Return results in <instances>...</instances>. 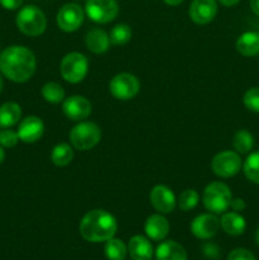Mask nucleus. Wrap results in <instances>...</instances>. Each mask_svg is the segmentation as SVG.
Wrapping results in <instances>:
<instances>
[{
  "instance_id": "obj_15",
  "label": "nucleus",
  "mask_w": 259,
  "mask_h": 260,
  "mask_svg": "<svg viewBox=\"0 0 259 260\" xmlns=\"http://www.w3.org/2000/svg\"><path fill=\"white\" fill-rule=\"evenodd\" d=\"M18 136L20 141L25 144H33L41 140L45 132V124L40 117L28 116L19 123L18 127Z\"/></svg>"
},
{
  "instance_id": "obj_27",
  "label": "nucleus",
  "mask_w": 259,
  "mask_h": 260,
  "mask_svg": "<svg viewBox=\"0 0 259 260\" xmlns=\"http://www.w3.org/2000/svg\"><path fill=\"white\" fill-rule=\"evenodd\" d=\"M243 172L251 183L259 184V150L246 157L243 164Z\"/></svg>"
},
{
  "instance_id": "obj_19",
  "label": "nucleus",
  "mask_w": 259,
  "mask_h": 260,
  "mask_svg": "<svg viewBox=\"0 0 259 260\" xmlns=\"http://www.w3.org/2000/svg\"><path fill=\"white\" fill-rule=\"evenodd\" d=\"M156 260H187V251L174 240L163 241L155 251Z\"/></svg>"
},
{
  "instance_id": "obj_12",
  "label": "nucleus",
  "mask_w": 259,
  "mask_h": 260,
  "mask_svg": "<svg viewBox=\"0 0 259 260\" xmlns=\"http://www.w3.org/2000/svg\"><path fill=\"white\" fill-rule=\"evenodd\" d=\"M220 220L215 216V213H202L197 216L190 223V231L193 235L201 240H207L213 238L220 230Z\"/></svg>"
},
{
  "instance_id": "obj_28",
  "label": "nucleus",
  "mask_w": 259,
  "mask_h": 260,
  "mask_svg": "<svg viewBox=\"0 0 259 260\" xmlns=\"http://www.w3.org/2000/svg\"><path fill=\"white\" fill-rule=\"evenodd\" d=\"M132 37V29L130 25L124 24V23H119V24L114 25L112 28L111 33H109V41L112 45L121 46L128 42Z\"/></svg>"
},
{
  "instance_id": "obj_26",
  "label": "nucleus",
  "mask_w": 259,
  "mask_h": 260,
  "mask_svg": "<svg viewBox=\"0 0 259 260\" xmlns=\"http://www.w3.org/2000/svg\"><path fill=\"white\" fill-rule=\"evenodd\" d=\"M41 93H42L43 99L46 102H48V103L58 104L61 102H63V99H65V89L58 83H55V81L46 83L42 86Z\"/></svg>"
},
{
  "instance_id": "obj_30",
  "label": "nucleus",
  "mask_w": 259,
  "mask_h": 260,
  "mask_svg": "<svg viewBox=\"0 0 259 260\" xmlns=\"http://www.w3.org/2000/svg\"><path fill=\"white\" fill-rule=\"evenodd\" d=\"M243 103L246 108L254 113H259V88H250L243 96Z\"/></svg>"
},
{
  "instance_id": "obj_11",
  "label": "nucleus",
  "mask_w": 259,
  "mask_h": 260,
  "mask_svg": "<svg viewBox=\"0 0 259 260\" xmlns=\"http://www.w3.org/2000/svg\"><path fill=\"white\" fill-rule=\"evenodd\" d=\"M62 112L71 121L81 122L90 116L91 104L85 96L71 95L69 98L63 99Z\"/></svg>"
},
{
  "instance_id": "obj_13",
  "label": "nucleus",
  "mask_w": 259,
  "mask_h": 260,
  "mask_svg": "<svg viewBox=\"0 0 259 260\" xmlns=\"http://www.w3.org/2000/svg\"><path fill=\"white\" fill-rule=\"evenodd\" d=\"M189 18L197 24H208L217 14L216 0H192L188 10Z\"/></svg>"
},
{
  "instance_id": "obj_31",
  "label": "nucleus",
  "mask_w": 259,
  "mask_h": 260,
  "mask_svg": "<svg viewBox=\"0 0 259 260\" xmlns=\"http://www.w3.org/2000/svg\"><path fill=\"white\" fill-rule=\"evenodd\" d=\"M19 141V136H18V132L13 131V129L5 128L3 131H0V145L3 147H14L15 145Z\"/></svg>"
},
{
  "instance_id": "obj_22",
  "label": "nucleus",
  "mask_w": 259,
  "mask_h": 260,
  "mask_svg": "<svg viewBox=\"0 0 259 260\" xmlns=\"http://www.w3.org/2000/svg\"><path fill=\"white\" fill-rule=\"evenodd\" d=\"M22 108L15 102H7L0 106V128H10L20 121Z\"/></svg>"
},
{
  "instance_id": "obj_41",
  "label": "nucleus",
  "mask_w": 259,
  "mask_h": 260,
  "mask_svg": "<svg viewBox=\"0 0 259 260\" xmlns=\"http://www.w3.org/2000/svg\"><path fill=\"white\" fill-rule=\"evenodd\" d=\"M255 243L259 245V228H258V230L255 231Z\"/></svg>"
},
{
  "instance_id": "obj_29",
  "label": "nucleus",
  "mask_w": 259,
  "mask_h": 260,
  "mask_svg": "<svg viewBox=\"0 0 259 260\" xmlns=\"http://www.w3.org/2000/svg\"><path fill=\"white\" fill-rule=\"evenodd\" d=\"M178 207L184 212L196 208V206L200 202V194L195 189H185L179 194L177 200Z\"/></svg>"
},
{
  "instance_id": "obj_39",
  "label": "nucleus",
  "mask_w": 259,
  "mask_h": 260,
  "mask_svg": "<svg viewBox=\"0 0 259 260\" xmlns=\"http://www.w3.org/2000/svg\"><path fill=\"white\" fill-rule=\"evenodd\" d=\"M4 159H5V151H4V149H3L2 145H0V164L4 161Z\"/></svg>"
},
{
  "instance_id": "obj_3",
  "label": "nucleus",
  "mask_w": 259,
  "mask_h": 260,
  "mask_svg": "<svg viewBox=\"0 0 259 260\" xmlns=\"http://www.w3.org/2000/svg\"><path fill=\"white\" fill-rule=\"evenodd\" d=\"M233 194L229 188L222 182H212L205 188L202 196V202L206 210L215 215L225 213L230 208Z\"/></svg>"
},
{
  "instance_id": "obj_8",
  "label": "nucleus",
  "mask_w": 259,
  "mask_h": 260,
  "mask_svg": "<svg viewBox=\"0 0 259 260\" xmlns=\"http://www.w3.org/2000/svg\"><path fill=\"white\" fill-rule=\"evenodd\" d=\"M140 86L139 79L130 73L117 74L109 81V91L119 101H130L135 98L139 94Z\"/></svg>"
},
{
  "instance_id": "obj_23",
  "label": "nucleus",
  "mask_w": 259,
  "mask_h": 260,
  "mask_svg": "<svg viewBox=\"0 0 259 260\" xmlns=\"http://www.w3.org/2000/svg\"><path fill=\"white\" fill-rule=\"evenodd\" d=\"M74 159V150L69 144H58L51 151V160L56 167H68Z\"/></svg>"
},
{
  "instance_id": "obj_2",
  "label": "nucleus",
  "mask_w": 259,
  "mask_h": 260,
  "mask_svg": "<svg viewBox=\"0 0 259 260\" xmlns=\"http://www.w3.org/2000/svg\"><path fill=\"white\" fill-rule=\"evenodd\" d=\"M79 231L83 239L89 243H103L116 235L117 221L107 211L91 210L81 218Z\"/></svg>"
},
{
  "instance_id": "obj_1",
  "label": "nucleus",
  "mask_w": 259,
  "mask_h": 260,
  "mask_svg": "<svg viewBox=\"0 0 259 260\" xmlns=\"http://www.w3.org/2000/svg\"><path fill=\"white\" fill-rule=\"evenodd\" d=\"M36 56L24 46H9L0 53V73L14 83H25L36 71Z\"/></svg>"
},
{
  "instance_id": "obj_34",
  "label": "nucleus",
  "mask_w": 259,
  "mask_h": 260,
  "mask_svg": "<svg viewBox=\"0 0 259 260\" xmlns=\"http://www.w3.org/2000/svg\"><path fill=\"white\" fill-rule=\"evenodd\" d=\"M203 253H205L208 258H217L218 248L215 244H206V245L203 246Z\"/></svg>"
},
{
  "instance_id": "obj_35",
  "label": "nucleus",
  "mask_w": 259,
  "mask_h": 260,
  "mask_svg": "<svg viewBox=\"0 0 259 260\" xmlns=\"http://www.w3.org/2000/svg\"><path fill=\"white\" fill-rule=\"evenodd\" d=\"M230 207L233 208L235 212H240V211H243L244 208H245V202H244V200H241V198H235V200L233 198Z\"/></svg>"
},
{
  "instance_id": "obj_25",
  "label": "nucleus",
  "mask_w": 259,
  "mask_h": 260,
  "mask_svg": "<svg viewBox=\"0 0 259 260\" xmlns=\"http://www.w3.org/2000/svg\"><path fill=\"white\" fill-rule=\"evenodd\" d=\"M233 147L238 154H248L254 147V137L246 129H239L233 139Z\"/></svg>"
},
{
  "instance_id": "obj_18",
  "label": "nucleus",
  "mask_w": 259,
  "mask_h": 260,
  "mask_svg": "<svg viewBox=\"0 0 259 260\" xmlns=\"http://www.w3.org/2000/svg\"><path fill=\"white\" fill-rule=\"evenodd\" d=\"M84 42L90 52L99 55V53H104L108 51L111 41H109V36L106 30L101 29V28H93L86 32Z\"/></svg>"
},
{
  "instance_id": "obj_7",
  "label": "nucleus",
  "mask_w": 259,
  "mask_h": 260,
  "mask_svg": "<svg viewBox=\"0 0 259 260\" xmlns=\"http://www.w3.org/2000/svg\"><path fill=\"white\" fill-rule=\"evenodd\" d=\"M118 12L117 0H86L85 3V14L99 24H107L114 20Z\"/></svg>"
},
{
  "instance_id": "obj_37",
  "label": "nucleus",
  "mask_w": 259,
  "mask_h": 260,
  "mask_svg": "<svg viewBox=\"0 0 259 260\" xmlns=\"http://www.w3.org/2000/svg\"><path fill=\"white\" fill-rule=\"evenodd\" d=\"M218 3H220L221 5H223V7H234V5L238 4L240 0H217Z\"/></svg>"
},
{
  "instance_id": "obj_38",
  "label": "nucleus",
  "mask_w": 259,
  "mask_h": 260,
  "mask_svg": "<svg viewBox=\"0 0 259 260\" xmlns=\"http://www.w3.org/2000/svg\"><path fill=\"white\" fill-rule=\"evenodd\" d=\"M163 2L168 5H172V7H177L180 3H183V0H163Z\"/></svg>"
},
{
  "instance_id": "obj_10",
  "label": "nucleus",
  "mask_w": 259,
  "mask_h": 260,
  "mask_svg": "<svg viewBox=\"0 0 259 260\" xmlns=\"http://www.w3.org/2000/svg\"><path fill=\"white\" fill-rule=\"evenodd\" d=\"M84 15H85V12L80 5L75 4V3H69L58 10L56 22L61 30L71 33L81 27L84 22Z\"/></svg>"
},
{
  "instance_id": "obj_32",
  "label": "nucleus",
  "mask_w": 259,
  "mask_h": 260,
  "mask_svg": "<svg viewBox=\"0 0 259 260\" xmlns=\"http://www.w3.org/2000/svg\"><path fill=\"white\" fill-rule=\"evenodd\" d=\"M228 260H255V256L248 249L238 248L230 251V254L228 255Z\"/></svg>"
},
{
  "instance_id": "obj_17",
  "label": "nucleus",
  "mask_w": 259,
  "mask_h": 260,
  "mask_svg": "<svg viewBox=\"0 0 259 260\" xmlns=\"http://www.w3.org/2000/svg\"><path fill=\"white\" fill-rule=\"evenodd\" d=\"M128 254L132 260H151L154 255V249L147 238L142 235H135L130 239L127 245Z\"/></svg>"
},
{
  "instance_id": "obj_5",
  "label": "nucleus",
  "mask_w": 259,
  "mask_h": 260,
  "mask_svg": "<svg viewBox=\"0 0 259 260\" xmlns=\"http://www.w3.org/2000/svg\"><path fill=\"white\" fill-rule=\"evenodd\" d=\"M102 139V131L94 122L81 121L70 131V142L76 150L86 151L99 144Z\"/></svg>"
},
{
  "instance_id": "obj_40",
  "label": "nucleus",
  "mask_w": 259,
  "mask_h": 260,
  "mask_svg": "<svg viewBox=\"0 0 259 260\" xmlns=\"http://www.w3.org/2000/svg\"><path fill=\"white\" fill-rule=\"evenodd\" d=\"M3 86H4V81H3V76L2 74H0V93H2L3 90Z\"/></svg>"
},
{
  "instance_id": "obj_14",
  "label": "nucleus",
  "mask_w": 259,
  "mask_h": 260,
  "mask_svg": "<svg viewBox=\"0 0 259 260\" xmlns=\"http://www.w3.org/2000/svg\"><path fill=\"white\" fill-rule=\"evenodd\" d=\"M150 202L159 213H170L174 211L177 198L173 190L167 185L157 184L150 192Z\"/></svg>"
},
{
  "instance_id": "obj_6",
  "label": "nucleus",
  "mask_w": 259,
  "mask_h": 260,
  "mask_svg": "<svg viewBox=\"0 0 259 260\" xmlns=\"http://www.w3.org/2000/svg\"><path fill=\"white\" fill-rule=\"evenodd\" d=\"M89 70V61L80 52H70L63 56L60 63V73L63 80L71 84H78L85 79Z\"/></svg>"
},
{
  "instance_id": "obj_16",
  "label": "nucleus",
  "mask_w": 259,
  "mask_h": 260,
  "mask_svg": "<svg viewBox=\"0 0 259 260\" xmlns=\"http://www.w3.org/2000/svg\"><path fill=\"white\" fill-rule=\"evenodd\" d=\"M170 225L161 213H155L147 217L145 222V234L154 241H161L168 236Z\"/></svg>"
},
{
  "instance_id": "obj_24",
  "label": "nucleus",
  "mask_w": 259,
  "mask_h": 260,
  "mask_svg": "<svg viewBox=\"0 0 259 260\" xmlns=\"http://www.w3.org/2000/svg\"><path fill=\"white\" fill-rule=\"evenodd\" d=\"M128 253L127 245L121 239H109L106 241L104 246V254L108 260H124Z\"/></svg>"
},
{
  "instance_id": "obj_21",
  "label": "nucleus",
  "mask_w": 259,
  "mask_h": 260,
  "mask_svg": "<svg viewBox=\"0 0 259 260\" xmlns=\"http://www.w3.org/2000/svg\"><path fill=\"white\" fill-rule=\"evenodd\" d=\"M236 51L240 55L251 57L259 53V32H245L236 41Z\"/></svg>"
},
{
  "instance_id": "obj_36",
  "label": "nucleus",
  "mask_w": 259,
  "mask_h": 260,
  "mask_svg": "<svg viewBox=\"0 0 259 260\" xmlns=\"http://www.w3.org/2000/svg\"><path fill=\"white\" fill-rule=\"evenodd\" d=\"M249 4H250V8L254 14H256L259 17V0H250Z\"/></svg>"
},
{
  "instance_id": "obj_33",
  "label": "nucleus",
  "mask_w": 259,
  "mask_h": 260,
  "mask_svg": "<svg viewBox=\"0 0 259 260\" xmlns=\"http://www.w3.org/2000/svg\"><path fill=\"white\" fill-rule=\"evenodd\" d=\"M24 0H0V5L7 10H17L22 7Z\"/></svg>"
},
{
  "instance_id": "obj_20",
  "label": "nucleus",
  "mask_w": 259,
  "mask_h": 260,
  "mask_svg": "<svg viewBox=\"0 0 259 260\" xmlns=\"http://www.w3.org/2000/svg\"><path fill=\"white\" fill-rule=\"evenodd\" d=\"M221 228L228 235L239 236L244 234L246 228V221L239 212H225L220 220Z\"/></svg>"
},
{
  "instance_id": "obj_9",
  "label": "nucleus",
  "mask_w": 259,
  "mask_h": 260,
  "mask_svg": "<svg viewBox=\"0 0 259 260\" xmlns=\"http://www.w3.org/2000/svg\"><path fill=\"white\" fill-rule=\"evenodd\" d=\"M243 162L236 151L226 150L218 152L211 161V169L213 174L220 178H231L241 170Z\"/></svg>"
},
{
  "instance_id": "obj_4",
  "label": "nucleus",
  "mask_w": 259,
  "mask_h": 260,
  "mask_svg": "<svg viewBox=\"0 0 259 260\" xmlns=\"http://www.w3.org/2000/svg\"><path fill=\"white\" fill-rule=\"evenodd\" d=\"M15 23L18 29L25 36L37 37L46 30L47 18L45 13L36 5H25L18 12Z\"/></svg>"
}]
</instances>
